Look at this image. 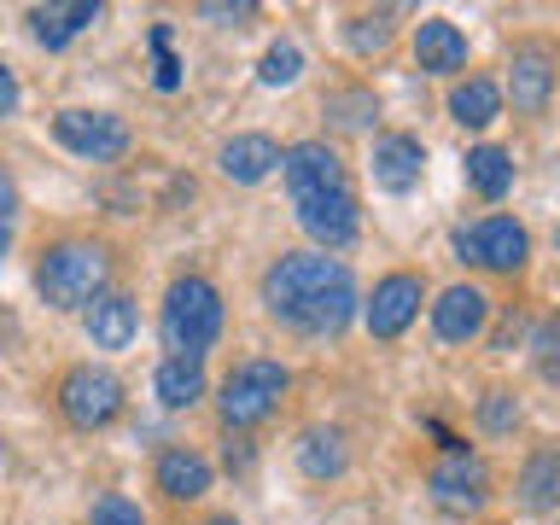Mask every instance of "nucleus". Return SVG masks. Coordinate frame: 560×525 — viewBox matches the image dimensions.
Masks as SVG:
<instances>
[{
    "instance_id": "22",
    "label": "nucleus",
    "mask_w": 560,
    "mask_h": 525,
    "mask_svg": "<svg viewBox=\"0 0 560 525\" xmlns=\"http://www.w3.org/2000/svg\"><path fill=\"white\" fill-rule=\"evenodd\" d=\"M152 392H158V402H164V409H192V402L205 397V362H192V357L158 362Z\"/></svg>"
},
{
    "instance_id": "32",
    "label": "nucleus",
    "mask_w": 560,
    "mask_h": 525,
    "mask_svg": "<svg viewBox=\"0 0 560 525\" xmlns=\"http://www.w3.org/2000/svg\"><path fill=\"white\" fill-rule=\"evenodd\" d=\"M12 112H18V77H12V65H0V122Z\"/></svg>"
},
{
    "instance_id": "15",
    "label": "nucleus",
    "mask_w": 560,
    "mask_h": 525,
    "mask_svg": "<svg viewBox=\"0 0 560 525\" xmlns=\"http://www.w3.org/2000/svg\"><path fill=\"white\" fill-rule=\"evenodd\" d=\"M514 490H520L525 514H555L560 508V444H537L532 455H525Z\"/></svg>"
},
{
    "instance_id": "36",
    "label": "nucleus",
    "mask_w": 560,
    "mask_h": 525,
    "mask_svg": "<svg viewBox=\"0 0 560 525\" xmlns=\"http://www.w3.org/2000/svg\"><path fill=\"white\" fill-rule=\"evenodd\" d=\"M0 455H7V444H0Z\"/></svg>"
},
{
    "instance_id": "11",
    "label": "nucleus",
    "mask_w": 560,
    "mask_h": 525,
    "mask_svg": "<svg viewBox=\"0 0 560 525\" xmlns=\"http://www.w3.org/2000/svg\"><path fill=\"white\" fill-rule=\"evenodd\" d=\"M420 298H427V280L409 275V269H397V275H385L374 298H368V310H362V322L374 339H402L409 332V322L420 315Z\"/></svg>"
},
{
    "instance_id": "20",
    "label": "nucleus",
    "mask_w": 560,
    "mask_h": 525,
    "mask_svg": "<svg viewBox=\"0 0 560 525\" xmlns=\"http://www.w3.org/2000/svg\"><path fill=\"white\" fill-rule=\"evenodd\" d=\"M450 117L462 122V129H490V122L502 117V88L490 77H467L450 88Z\"/></svg>"
},
{
    "instance_id": "27",
    "label": "nucleus",
    "mask_w": 560,
    "mask_h": 525,
    "mask_svg": "<svg viewBox=\"0 0 560 525\" xmlns=\"http://www.w3.org/2000/svg\"><path fill=\"white\" fill-rule=\"evenodd\" d=\"M479 427L490 438H508V432L520 427V397L508 392V385H490V392L479 397Z\"/></svg>"
},
{
    "instance_id": "1",
    "label": "nucleus",
    "mask_w": 560,
    "mask_h": 525,
    "mask_svg": "<svg viewBox=\"0 0 560 525\" xmlns=\"http://www.w3.org/2000/svg\"><path fill=\"white\" fill-rule=\"evenodd\" d=\"M262 310L280 327L327 339V332H345L357 315V280L327 252H287L262 269Z\"/></svg>"
},
{
    "instance_id": "17",
    "label": "nucleus",
    "mask_w": 560,
    "mask_h": 525,
    "mask_svg": "<svg viewBox=\"0 0 560 525\" xmlns=\"http://www.w3.org/2000/svg\"><path fill=\"white\" fill-rule=\"evenodd\" d=\"M217 164H222L228 182L252 187V182H262V175H275V170H280V147H275L269 135H234V140L222 147Z\"/></svg>"
},
{
    "instance_id": "12",
    "label": "nucleus",
    "mask_w": 560,
    "mask_h": 525,
    "mask_svg": "<svg viewBox=\"0 0 560 525\" xmlns=\"http://www.w3.org/2000/svg\"><path fill=\"white\" fill-rule=\"evenodd\" d=\"M368 170H374V187L380 192H415L420 187V175H427V147H420V135H380L374 140V152H368Z\"/></svg>"
},
{
    "instance_id": "18",
    "label": "nucleus",
    "mask_w": 560,
    "mask_h": 525,
    "mask_svg": "<svg viewBox=\"0 0 560 525\" xmlns=\"http://www.w3.org/2000/svg\"><path fill=\"white\" fill-rule=\"evenodd\" d=\"M135 327H140V310H135V298H122V292H105L88 304V339H94V350H122L135 339Z\"/></svg>"
},
{
    "instance_id": "13",
    "label": "nucleus",
    "mask_w": 560,
    "mask_h": 525,
    "mask_svg": "<svg viewBox=\"0 0 560 525\" xmlns=\"http://www.w3.org/2000/svg\"><path fill=\"white\" fill-rule=\"evenodd\" d=\"M490 322V292L472 287V280H462V287H450L444 298L432 304V332L444 345H472Z\"/></svg>"
},
{
    "instance_id": "3",
    "label": "nucleus",
    "mask_w": 560,
    "mask_h": 525,
    "mask_svg": "<svg viewBox=\"0 0 560 525\" xmlns=\"http://www.w3.org/2000/svg\"><path fill=\"white\" fill-rule=\"evenodd\" d=\"M105 280H112V252L100 240H59L35 262V287L52 310H88L105 298Z\"/></svg>"
},
{
    "instance_id": "10",
    "label": "nucleus",
    "mask_w": 560,
    "mask_h": 525,
    "mask_svg": "<svg viewBox=\"0 0 560 525\" xmlns=\"http://www.w3.org/2000/svg\"><path fill=\"white\" fill-rule=\"evenodd\" d=\"M555 47L549 42H520L514 59H508V100H514L520 117H542L555 100Z\"/></svg>"
},
{
    "instance_id": "35",
    "label": "nucleus",
    "mask_w": 560,
    "mask_h": 525,
    "mask_svg": "<svg viewBox=\"0 0 560 525\" xmlns=\"http://www.w3.org/2000/svg\"><path fill=\"white\" fill-rule=\"evenodd\" d=\"M555 245H560V228H555Z\"/></svg>"
},
{
    "instance_id": "14",
    "label": "nucleus",
    "mask_w": 560,
    "mask_h": 525,
    "mask_svg": "<svg viewBox=\"0 0 560 525\" xmlns=\"http://www.w3.org/2000/svg\"><path fill=\"white\" fill-rule=\"evenodd\" d=\"M467 35L450 24V18H420L415 24V65L427 77H462L467 70Z\"/></svg>"
},
{
    "instance_id": "4",
    "label": "nucleus",
    "mask_w": 560,
    "mask_h": 525,
    "mask_svg": "<svg viewBox=\"0 0 560 525\" xmlns=\"http://www.w3.org/2000/svg\"><path fill=\"white\" fill-rule=\"evenodd\" d=\"M222 322H228L222 292L210 287L205 275H182V280H170L158 327H164V345L175 350V357H192V362H199L205 350L222 339Z\"/></svg>"
},
{
    "instance_id": "28",
    "label": "nucleus",
    "mask_w": 560,
    "mask_h": 525,
    "mask_svg": "<svg viewBox=\"0 0 560 525\" xmlns=\"http://www.w3.org/2000/svg\"><path fill=\"white\" fill-rule=\"evenodd\" d=\"M147 42H152V82L164 88V94L182 88V59H175V47H170V24H152Z\"/></svg>"
},
{
    "instance_id": "31",
    "label": "nucleus",
    "mask_w": 560,
    "mask_h": 525,
    "mask_svg": "<svg viewBox=\"0 0 560 525\" xmlns=\"http://www.w3.org/2000/svg\"><path fill=\"white\" fill-rule=\"evenodd\" d=\"M537 368H542V380H560V327L537 332Z\"/></svg>"
},
{
    "instance_id": "19",
    "label": "nucleus",
    "mask_w": 560,
    "mask_h": 525,
    "mask_svg": "<svg viewBox=\"0 0 560 525\" xmlns=\"http://www.w3.org/2000/svg\"><path fill=\"white\" fill-rule=\"evenodd\" d=\"M94 24H100V0H70V7H35L30 12V30H35L42 47H70Z\"/></svg>"
},
{
    "instance_id": "24",
    "label": "nucleus",
    "mask_w": 560,
    "mask_h": 525,
    "mask_svg": "<svg viewBox=\"0 0 560 525\" xmlns=\"http://www.w3.org/2000/svg\"><path fill=\"white\" fill-rule=\"evenodd\" d=\"M322 112H327V122H332V129H350V135H357V129H374V117H380V100H374V88L350 82V88H332Z\"/></svg>"
},
{
    "instance_id": "16",
    "label": "nucleus",
    "mask_w": 560,
    "mask_h": 525,
    "mask_svg": "<svg viewBox=\"0 0 560 525\" xmlns=\"http://www.w3.org/2000/svg\"><path fill=\"white\" fill-rule=\"evenodd\" d=\"M152 485L164 490L170 502H199L210 490V462L199 450H164L158 467H152Z\"/></svg>"
},
{
    "instance_id": "8",
    "label": "nucleus",
    "mask_w": 560,
    "mask_h": 525,
    "mask_svg": "<svg viewBox=\"0 0 560 525\" xmlns=\"http://www.w3.org/2000/svg\"><path fill=\"white\" fill-rule=\"evenodd\" d=\"M427 490H432V502L438 508H450V514H472V508H485L490 502V467H485V455H472V450H444L432 462L427 472Z\"/></svg>"
},
{
    "instance_id": "29",
    "label": "nucleus",
    "mask_w": 560,
    "mask_h": 525,
    "mask_svg": "<svg viewBox=\"0 0 560 525\" xmlns=\"http://www.w3.org/2000/svg\"><path fill=\"white\" fill-rule=\"evenodd\" d=\"M88 525H147V514H140V502L117 497V490H105V497L94 502V514H88Z\"/></svg>"
},
{
    "instance_id": "2",
    "label": "nucleus",
    "mask_w": 560,
    "mask_h": 525,
    "mask_svg": "<svg viewBox=\"0 0 560 525\" xmlns=\"http://www.w3.org/2000/svg\"><path fill=\"white\" fill-rule=\"evenodd\" d=\"M280 175H287L298 228H304L322 252H345V245L362 234L357 187H350L345 158L332 152L327 140H298V147H287L280 152Z\"/></svg>"
},
{
    "instance_id": "9",
    "label": "nucleus",
    "mask_w": 560,
    "mask_h": 525,
    "mask_svg": "<svg viewBox=\"0 0 560 525\" xmlns=\"http://www.w3.org/2000/svg\"><path fill=\"white\" fill-rule=\"evenodd\" d=\"M52 135H59V147H70L77 158H94V164H117V158L135 147V135H129V122H122V117L82 112V105H70V112L52 117Z\"/></svg>"
},
{
    "instance_id": "7",
    "label": "nucleus",
    "mask_w": 560,
    "mask_h": 525,
    "mask_svg": "<svg viewBox=\"0 0 560 525\" xmlns=\"http://www.w3.org/2000/svg\"><path fill=\"white\" fill-rule=\"evenodd\" d=\"M59 415L77 432L112 427V420L122 415V380L112 374V368H94V362L70 368V374L59 380Z\"/></svg>"
},
{
    "instance_id": "34",
    "label": "nucleus",
    "mask_w": 560,
    "mask_h": 525,
    "mask_svg": "<svg viewBox=\"0 0 560 525\" xmlns=\"http://www.w3.org/2000/svg\"><path fill=\"white\" fill-rule=\"evenodd\" d=\"M205 525H240L234 514H217V520H205Z\"/></svg>"
},
{
    "instance_id": "6",
    "label": "nucleus",
    "mask_w": 560,
    "mask_h": 525,
    "mask_svg": "<svg viewBox=\"0 0 560 525\" xmlns=\"http://www.w3.org/2000/svg\"><path fill=\"white\" fill-rule=\"evenodd\" d=\"M455 257L490 275H520L532 262V234L514 217H479V222L455 228Z\"/></svg>"
},
{
    "instance_id": "5",
    "label": "nucleus",
    "mask_w": 560,
    "mask_h": 525,
    "mask_svg": "<svg viewBox=\"0 0 560 525\" xmlns=\"http://www.w3.org/2000/svg\"><path fill=\"white\" fill-rule=\"evenodd\" d=\"M287 385H292V374L280 362H269V357L234 362V368H228V380H222V397H217L222 420H228V427H257V420H269L280 409Z\"/></svg>"
},
{
    "instance_id": "33",
    "label": "nucleus",
    "mask_w": 560,
    "mask_h": 525,
    "mask_svg": "<svg viewBox=\"0 0 560 525\" xmlns=\"http://www.w3.org/2000/svg\"><path fill=\"white\" fill-rule=\"evenodd\" d=\"M205 18H252L257 7H199Z\"/></svg>"
},
{
    "instance_id": "21",
    "label": "nucleus",
    "mask_w": 560,
    "mask_h": 525,
    "mask_svg": "<svg viewBox=\"0 0 560 525\" xmlns=\"http://www.w3.org/2000/svg\"><path fill=\"white\" fill-rule=\"evenodd\" d=\"M298 467L310 472V479H339L350 467V450H345V432L339 427H310L298 438Z\"/></svg>"
},
{
    "instance_id": "25",
    "label": "nucleus",
    "mask_w": 560,
    "mask_h": 525,
    "mask_svg": "<svg viewBox=\"0 0 560 525\" xmlns=\"http://www.w3.org/2000/svg\"><path fill=\"white\" fill-rule=\"evenodd\" d=\"M345 42H350V52H362V59L385 52L392 47V12H357L345 24Z\"/></svg>"
},
{
    "instance_id": "23",
    "label": "nucleus",
    "mask_w": 560,
    "mask_h": 525,
    "mask_svg": "<svg viewBox=\"0 0 560 525\" xmlns=\"http://www.w3.org/2000/svg\"><path fill=\"white\" fill-rule=\"evenodd\" d=\"M467 187L479 192V199L497 205L508 187H514V152H502V147H472L467 152Z\"/></svg>"
},
{
    "instance_id": "26",
    "label": "nucleus",
    "mask_w": 560,
    "mask_h": 525,
    "mask_svg": "<svg viewBox=\"0 0 560 525\" xmlns=\"http://www.w3.org/2000/svg\"><path fill=\"white\" fill-rule=\"evenodd\" d=\"M298 77H304V47L298 42H275L269 52H262V65H257L262 88H292Z\"/></svg>"
},
{
    "instance_id": "30",
    "label": "nucleus",
    "mask_w": 560,
    "mask_h": 525,
    "mask_svg": "<svg viewBox=\"0 0 560 525\" xmlns=\"http://www.w3.org/2000/svg\"><path fill=\"white\" fill-rule=\"evenodd\" d=\"M12 222H18V187H12V175L0 170V257H7V245H12Z\"/></svg>"
}]
</instances>
